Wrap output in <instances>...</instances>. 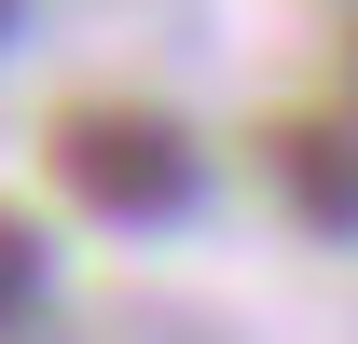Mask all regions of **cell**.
Segmentation results:
<instances>
[{"label":"cell","mask_w":358,"mask_h":344,"mask_svg":"<svg viewBox=\"0 0 358 344\" xmlns=\"http://www.w3.org/2000/svg\"><path fill=\"white\" fill-rule=\"evenodd\" d=\"M14 14H28V0H0V42H14Z\"/></svg>","instance_id":"obj_4"},{"label":"cell","mask_w":358,"mask_h":344,"mask_svg":"<svg viewBox=\"0 0 358 344\" xmlns=\"http://www.w3.org/2000/svg\"><path fill=\"white\" fill-rule=\"evenodd\" d=\"M262 152H275V179H289L303 234H358V124L345 110H289Z\"/></svg>","instance_id":"obj_2"},{"label":"cell","mask_w":358,"mask_h":344,"mask_svg":"<svg viewBox=\"0 0 358 344\" xmlns=\"http://www.w3.org/2000/svg\"><path fill=\"white\" fill-rule=\"evenodd\" d=\"M345 83H358V28H345Z\"/></svg>","instance_id":"obj_5"},{"label":"cell","mask_w":358,"mask_h":344,"mask_svg":"<svg viewBox=\"0 0 358 344\" xmlns=\"http://www.w3.org/2000/svg\"><path fill=\"white\" fill-rule=\"evenodd\" d=\"M28 303H42V220H14V207H0V331H14Z\"/></svg>","instance_id":"obj_3"},{"label":"cell","mask_w":358,"mask_h":344,"mask_svg":"<svg viewBox=\"0 0 358 344\" xmlns=\"http://www.w3.org/2000/svg\"><path fill=\"white\" fill-rule=\"evenodd\" d=\"M55 179H69V207L96 220H193L207 193V152L166 124V110H138V96H83V110H55Z\"/></svg>","instance_id":"obj_1"}]
</instances>
